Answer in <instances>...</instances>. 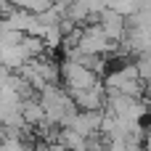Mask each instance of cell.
I'll list each match as a JSON object with an SVG mask.
<instances>
[{
	"label": "cell",
	"instance_id": "3",
	"mask_svg": "<svg viewBox=\"0 0 151 151\" xmlns=\"http://www.w3.org/2000/svg\"><path fill=\"white\" fill-rule=\"evenodd\" d=\"M98 24H101V29L106 32V37H109L111 42L125 40V16H122V13L106 8V11L98 13Z\"/></svg>",
	"mask_w": 151,
	"mask_h": 151
},
{
	"label": "cell",
	"instance_id": "2",
	"mask_svg": "<svg viewBox=\"0 0 151 151\" xmlns=\"http://www.w3.org/2000/svg\"><path fill=\"white\" fill-rule=\"evenodd\" d=\"M101 122H104V111H77V117L69 122V130L80 133L82 138H93L101 133Z\"/></svg>",
	"mask_w": 151,
	"mask_h": 151
},
{
	"label": "cell",
	"instance_id": "4",
	"mask_svg": "<svg viewBox=\"0 0 151 151\" xmlns=\"http://www.w3.org/2000/svg\"><path fill=\"white\" fill-rule=\"evenodd\" d=\"M37 151H66L58 141H40L37 143Z\"/></svg>",
	"mask_w": 151,
	"mask_h": 151
},
{
	"label": "cell",
	"instance_id": "1",
	"mask_svg": "<svg viewBox=\"0 0 151 151\" xmlns=\"http://www.w3.org/2000/svg\"><path fill=\"white\" fill-rule=\"evenodd\" d=\"M61 77H64V85H66V93H80V90H90L96 85H101L98 74L77 61H61Z\"/></svg>",
	"mask_w": 151,
	"mask_h": 151
}]
</instances>
